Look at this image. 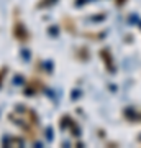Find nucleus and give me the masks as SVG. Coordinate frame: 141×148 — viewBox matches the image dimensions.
Segmentation results:
<instances>
[]
</instances>
